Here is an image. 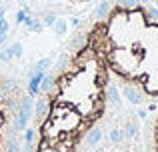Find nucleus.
<instances>
[{
	"label": "nucleus",
	"mask_w": 158,
	"mask_h": 152,
	"mask_svg": "<svg viewBox=\"0 0 158 152\" xmlns=\"http://www.w3.org/2000/svg\"><path fill=\"white\" fill-rule=\"evenodd\" d=\"M46 74L50 88L34 96L30 120L36 138L24 152H92L110 140L116 126H124L136 114L80 22Z\"/></svg>",
	"instance_id": "1"
},
{
	"label": "nucleus",
	"mask_w": 158,
	"mask_h": 152,
	"mask_svg": "<svg viewBox=\"0 0 158 152\" xmlns=\"http://www.w3.org/2000/svg\"><path fill=\"white\" fill-rule=\"evenodd\" d=\"M130 106L158 104V6L150 0H104L80 22Z\"/></svg>",
	"instance_id": "2"
},
{
	"label": "nucleus",
	"mask_w": 158,
	"mask_h": 152,
	"mask_svg": "<svg viewBox=\"0 0 158 152\" xmlns=\"http://www.w3.org/2000/svg\"><path fill=\"white\" fill-rule=\"evenodd\" d=\"M0 64V152H22L24 130L34 110V96L24 78Z\"/></svg>",
	"instance_id": "3"
},
{
	"label": "nucleus",
	"mask_w": 158,
	"mask_h": 152,
	"mask_svg": "<svg viewBox=\"0 0 158 152\" xmlns=\"http://www.w3.org/2000/svg\"><path fill=\"white\" fill-rule=\"evenodd\" d=\"M146 108L148 116L140 126V140L144 152H158V104H150Z\"/></svg>",
	"instance_id": "4"
},
{
	"label": "nucleus",
	"mask_w": 158,
	"mask_h": 152,
	"mask_svg": "<svg viewBox=\"0 0 158 152\" xmlns=\"http://www.w3.org/2000/svg\"><path fill=\"white\" fill-rule=\"evenodd\" d=\"M92 152H144V148H142V140H140V134H138L136 138H126V140H120V142L108 140Z\"/></svg>",
	"instance_id": "5"
},
{
	"label": "nucleus",
	"mask_w": 158,
	"mask_h": 152,
	"mask_svg": "<svg viewBox=\"0 0 158 152\" xmlns=\"http://www.w3.org/2000/svg\"><path fill=\"white\" fill-rule=\"evenodd\" d=\"M54 30H56V34H66V22H64V20H56V22H54Z\"/></svg>",
	"instance_id": "6"
},
{
	"label": "nucleus",
	"mask_w": 158,
	"mask_h": 152,
	"mask_svg": "<svg viewBox=\"0 0 158 152\" xmlns=\"http://www.w3.org/2000/svg\"><path fill=\"white\" fill-rule=\"evenodd\" d=\"M8 52H10V56H16V58H18V56H22V46H20V44H14Z\"/></svg>",
	"instance_id": "7"
},
{
	"label": "nucleus",
	"mask_w": 158,
	"mask_h": 152,
	"mask_svg": "<svg viewBox=\"0 0 158 152\" xmlns=\"http://www.w3.org/2000/svg\"><path fill=\"white\" fill-rule=\"evenodd\" d=\"M6 30H8V22L4 18H0V34H6Z\"/></svg>",
	"instance_id": "8"
},
{
	"label": "nucleus",
	"mask_w": 158,
	"mask_h": 152,
	"mask_svg": "<svg viewBox=\"0 0 158 152\" xmlns=\"http://www.w3.org/2000/svg\"><path fill=\"white\" fill-rule=\"evenodd\" d=\"M16 20H18V22H24V20H26V16H24V12H18V16H16Z\"/></svg>",
	"instance_id": "9"
},
{
	"label": "nucleus",
	"mask_w": 158,
	"mask_h": 152,
	"mask_svg": "<svg viewBox=\"0 0 158 152\" xmlns=\"http://www.w3.org/2000/svg\"><path fill=\"white\" fill-rule=\"evenodd\" d=\"M150 2H154V4H156V6H158V0H150Z\"/></svg>",
	"instance_id": "10"
},
{
	"label": "nucleus",
	"mask_w": 158,
	"mask_h": 152,
	"mask_svg": "<svg viewBox=\"0 0 158 152\" xmlns=\"http://www.w3.org/2000/svg\"><path fill=\"white\" fill-rule=\"evenodd\" d=\"M2 12H4V8H0V16H2Z\"/></svg>",
	"instance_id": "11"
}]
</instances>
